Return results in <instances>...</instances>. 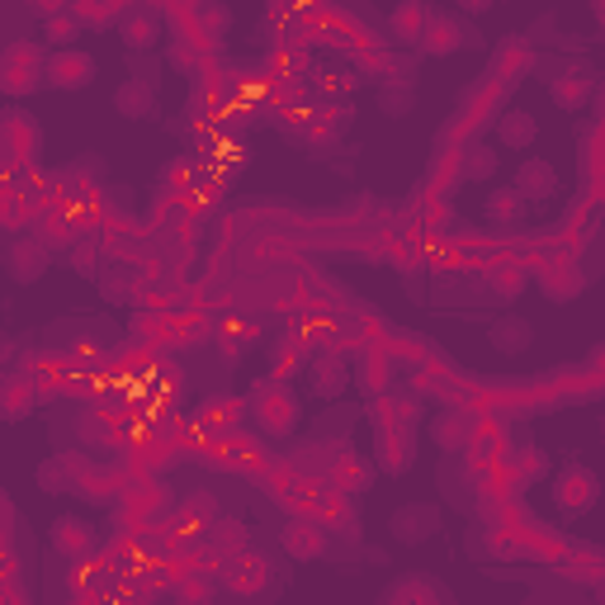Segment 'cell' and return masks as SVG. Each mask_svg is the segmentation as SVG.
Returning a JSON list of instances; mask_svg holds the SVG:
<instances>
[{
  "instance_id": "ab89813d",
  "label": "cell",
  "mask_w": 605,
  "mask_h": 605,
  "mask_svg": "<svg viewBox=\"0 0 605 605\" xmlns=\"http://www.w3.org/2000/svg\"><path fill=\"white\" fill-rule=\"evenodd\" d=\"M72 270L95 275V270H100V246H95V242H76V246H72Z\"/></svg>"
},
{
  "instance_id": "f546056e",
  "label": "cell",
  "mask_w": 605,
  "mask_h": 605,
  "mask_svg": "<svg viewBox=\"0 0 605 605\" xmlns=\"http://www.w3.org/2000/svg\"><path fill=\"white\" fill-rule=\"evenodd\" d=\"M459 156H464V180H492L497 175V152L483 147V142H473Z\"/></svg>"
},
{
  "instance_id": "277c9868",
  "label": "cell",
  "mask_w": 605,
  "mask_h": 605,
  "mask_svg": "<svg viewBox=\"0 0 605 605\" xmlns=\"http://www.w3.org/2000/svg\"><path fill=\"white\" fill-rule=\"evenodd\" d=\"M417 464V436L411 426H374V469L388 477H403Z\"/></svg>"
},
{
  "instance_id": "ba28073f",
  "label": "cell",
  "mask_w": 605,
  "mask_h": 605,
  "mask_svg": "<svg viewBox=\"0 0 605 605\" xmlns=\"http://www.w3.org/2000/svg\"><path fill=\"white\" fill-rule=\"evenodd\" d=\"M47 261H53V246L38 242L34 237H14V242L6 246V275L14 284H38L47 275Z\"/></svg>"
},
{
  "instance_id": "ee69618b",
  "label": "cell",
  "mask_w": 605,
  "mask_h": 605,
  "mask_svg": "<svg viewBox=\"0 0 605 605\" xmlns=\"http://www.w3.org/2000/svg\"><path fill=\"white\" fill-rule=\"evenodd\" d=\"M592 364H596V370L605 374V345H596V350H592Z\"/></svg>"
},
{
  "instance_id": "9a60e30c",
  "label": "cell",
  "mask_w": 605,
  "mask_h": 605,
  "mask_svg": "<svg viewBox=\"0 0 605 605\" xmlns=\"http://www.w3.org/2000/svg\"><path fill=\"white\" fill-rule=\"evenodd\" d=\"M308 378H312L308 393L322 397V403H331V397H341V393L350 388V364L337 355V350H317Z\"/></svg>"
},
{
  "instance_id": "f1b7e54d",
  "label": "cell",
  "mask_w": 605,
  "mask_h": 605,
  "mask_svg": "<svg viewBox=\"0 0 605 605\" xmlns=\"http://www.w3.org/2000/svg\"><path fill=\"white\" fill-rule=\"evenodd\" d=\"M331 477H337V487H341V492H350V497H360V492L370 487L374 469L364 464V459H355V454H341V464H337V473H331Z\"/></svg>"
},
{
  "instance_id": "836d02e7",
  "label": "cell",
  "mask_w": 605,
  "mask_h": 605,
  "mask_svg": "<svg viewBox=\"0 0 605 605\" xmlns=\"http://www.w3.org/2000/svg\"><path fill=\"white\" fill-rule=\"evenodd\" d=\"M53 189L67 204H76V199H90V180H86V170H76V166H67V170H57V180H53Z\"/></svg>"
},
{
  "instance_id": "6da1fadb",
  "label": "cell",
  "mask_w": 605,
  "mask_h": 605,
  "mask_svg": "<svg viewBox=\"0 0 605 605\" xmlns=\"http://www.w3.org/2000/svg\"><path fill=\"white\" fill-rule=\"evenodd\" d=\"M246 411L256 417V426L265 436H294L298 431V393L289 388V378L284 374H265L251 384L246 393Z\"/></svg>"
},
{
  "instance_id": "e0dca14e",
  "label": "cell",
  "mask_w": 605,
  "mask_h": 605,
  "mask_svg": "<svg viewBox=\"0 0 605 605\" xmlns=\"http://www.w3.org/2000/svg\"><path fill=\"white\" fill-rule=\"evenodd\" d=\"M530 67H535V47L525 43V38H506L497 53H492V76H497L502 86L525 81V76H530Z\"/></svg>"
},
{
  "instance_id": "83f0119b",
  "label": "cell",
  "mask_w": 605,
  "mask_h": 605,
  "mask_svg": "<svg viewBox=\"0 0 605 605\" xmlns=\"http://www.w3.org/2000/svg\"><path fill=\"white\" fill-rule=\"evenodd\" d=\"M123 0H76V20H81L86 29H109L123 20Z\"/></svg>"
},
{
  "instance_id": "c3c4849f",
  "label": "cell",
  "mask_w": 605,
  "mask_h": 605,
  "mask_svg": "<svg viewBox=\"0 0 605 605\" xmlns=\"http://www.w3.org/2000/svg\"><path fill=\"white\" fill-rule=\"evenodd\" d=\"M601 20H605V14H601Z\"/></svg>"
},
{
  "instance_id": "30bf717a",
  "label": "cell",
  "mask_w": 605,
  "mask_h": 605,
  "mask_svg": "<svg viewBox=\"0 0 605 605\" xmlns=\"http://www.w3.org/2000/svg\"><path fill=\"white\" fill-rule=\"evenodd\" d=\"M431 436L444 454H464L473 450V440H477V411L469 407H444L440 417L431 421Z\"/></svg>"
},
{
  "instance_id": "9c48e42d",
  "label": "cell",
  "mask_w": 605,
  "mask_h": 605,
  "mask_svg": "<svg viewBox=\"0 0 605 605\" xmlns=\"http://www.w3.org/2000/svg\"><path fill=\"white\" fill-rule=\"evenodd\" d=\"M327 520L322 516H294L289 525H284V553H289L294 563H317L327 553Z\"/></svg>"
},
{
  "instance_id": "7c38bea8",
  "label": "cell",
  "mask_w": 605,
  "mask_h": 605,
  "mask_svg": "<svg viewBox=\"0 0 605 605\" xmlns=\"http://www.w3.org/2000/svg\"><path fill=\"white\" fill-rule=\"evenodd\" d=\"M431 20H436L431 0H397L393 14H388V38L417 47L426 38V29H431Z\"/></svg>"
},
{
  "instance_id": "60d3db41",
  "label": "cell",
  "mask_w": 605,
  "mask_h": 605,
  "mask_svg": "<svg viewBox=\"0 0 605 605\" xmlns=\"http://www.w3.org/2000/svg\"><path fill=\"white\" fill-rule=\"evenodd\" d=\"M228 29H232V14L209 0V6H204V38H218V34H228Z\"/></svg>"
},
{
  "instance_id": "d6a6232c",
  "label": "cell",
  "mask_w": 605,
  "mask_h": 605,
  "mask_svg": "<svg viewBox=\"0 0 605 605\" xmlns=\"http://www.w3.org/2000/svg\"><path fill=\"white\" fill-rule=\"evenodd\" d=\"M360 384H364V393H370V397L384 393V388H388V360L370 350V355H364V364H360Z\"/></svg>"
},
{
  "instance_id": "44dd1931",
  "label": "cell",
  "mask_w": 605,
  "mask_h": 605,
  "mask_svg": "<svg viewBox=\"0 0 605 605\" xmlns=\"http://www.w3.org/2000/svg\"><path fill=\"white\" fill-rule=\"evenodd\" d=\"M483 213H487L492 228H520L525 213H530V199H525L516 185L512 189H492L487 204H483Z\"/></svg>"
},
{
  "instance_id": "8992f818",
  "label": "cell",
  "mask_w": 605,
  "mask_h": 605,
  "mask_svg": "<svg viewBox=\"0 0 605 605\" xmlns=\"http://www.w3.org/2000/svg\"><path fill=\"white\" fill-rule=\"evenodd\" d=\"M95 72H100V62H95L86 47H57V53L47 57V86L53 90H86L95 81Z\"/></svg>"
},
{
  "instance_id": "bcb514c9",
  "label": "cell",
  "mask_w": 605,
  "mask_h": 605,
  "mask_svg": "<svg viewBox=\"0 0 605 605\" xmlns=\"http://www.w3.org/2000/svg\"><path fill=\"white\" fill-rule=\"evenodd\" d=\"M601 596H605V578H601Z\"/></svg>"
},
{
  "instance_id": "2e32d148",
  "label": "cell",
  "mask_w": 605,
  "mask_h": 605,
  "mask_svg": "<svg viewBox=\"0 0 605 605\" xmlns=\"http://www.w3.org/2000/svg\"><path fill=\"white\" fill-rule=\"evenodd\" d=\"M539 289H544L553 302H572V298H578L582 289H586V275H582V265L578 261H544V265H539Z\"/></svg>"
},
{
  "instance_id": "ac0fdd59",
  "label": "cell",
  "mask_w": 605,
  "mask_h": 605,
  "mask_svg": "<svg viewBox=\"0 0 605 605\" xmlns=\"http://www.w3.org/2000/svg\"><path fill=\"white\" fill-rule=\"evenodd\" d=\"M119 38L133 47V53H152V43L162 38V20H156L152 6H129L119 20Z\"/></svg>"
},
{
  "instance_id": "3957f363",
  "label": "cell",
  "mask_w": 605,
  "mask_h": 605,
  "mask_svg": "<svg viewBox=\"0 0 605 605\" xmlns=\"http://www.w3.org/2000/svg\"><path fill=\"white\" fill-rule=\"evenodd\" d=\"M601 502V477L586 464H563L553 473V512L563 520H582Z\"/></svg>"
},
{
  "instance_id": "ffe728a7",
  "label": "cell",
  "mask_w": 605,
  "mask_h": 605,
  "mask_svg": "<svg viewBox=\"0 0 605 605\" xmlns=\"http://www.w3.org/2000/svg\"><path fill=\"white\" fill-rule=\"evenodd\" d=\"M497 142L512 152H530L539 142V119L530 114V109H506L502 123H497Z\"/></svg>"
},
{
  "instance_id": "52a82bcc",
  "label": "cell",
  "mask_w": 605,
  "mask_h": 605,
  "mask_svg": "<svg viewBox=\"0 0 605 605\" xmlns=\"http://www.w3.org/2000/svg\"><path fill=\"white\" fill-rule=\"evenodd\" d=\"M388 530H393L397 544L417 549V544H426V539H436V530H440V506H431V502H407V506H397L393 520H388Z\"/></svg>"
},
{
  "instance_id": "5b68a950",
  "label": "cell",
  "mask_w": 605,
  "mask_h": 605,
  "mask_svg": "<svg viewBox=\"0 0 605 605\" xmlns=\"http://www.w3.org/2000/svg\"><path fill=\"white\" fill-rule=\"evenodd\" d=\"M0 147H6V170L29 166V162H34V152L43 147L38 123L29 119L24 109H10V114L0 119Z\"/></svg>"
},
{
  "instance_id": "d4e9b609",
  "label": "cell",
  "mask_w": 605,
  "mask_h": 605,
  "mask_svg": "<svg viewBox=\"0 0 605 605\" xmlns=\"http://www.w3.org/2000/svg\"><path fill=\"white\" fill-rule=\"evenodd\" d=\"M114 105H119L129 119H152V114H156V81H142V76H133V81L119 86Z\"/></svg>"
},
{
  "instance_id": "484cf974",
  "label": "cell",
  "mask_w": 605,
  "mask_h": 605,
  "mask_svg": "<svg viewBox=\"0 0 605 605\" xmlns=\"http://www.w3.org/2000/svg\"><path fill=\"white\" fill-rule=\"evenodd\" d=\"M86 477V464L76 454H57L53 464H43L38 469V483L43 487H53V492H76V483Z\"/></svg>"
},
{
  "instance_id": "74e56055",
  "label": "cell",
  "mask_w": 605,
  "mask_h": 605,
  "mask_svg": "<svg viewBox=\"0 0 605 605\" xmlns=\"http://www.w3.org/2000/svg\"><path fill=\"white\" fill-rule=\"evenodd\" d=\"M180 596L185 601H209L213 596V578L204 568H189V578L180 582Z\"/></svg>"
},
{
  "instance_id": "b9f144b4",
  "label": "cell",
  "mask_w": 605,
  "mask_h": 605,
  "mask_svg": "<svg viewBox=\"0 0 605 605\" xmlns=\"http://www.w3.org/2000/svg\"><path fill=\"white\" fill-rule=\"evenodd\" d=\"M29 14H38V20H57V14L76 10V0H24Z\"/></svg>"
},
{
  "instance_id": "4dcf8cb0",
  "label": "cell",
  "mask_w": 605,
  "mask_h": 605,
  "mask_svg": "<svg viewBox=\"0 0 605 605\" xmlns=\"http://www.w3.org/2000/svg\"><path fill=\"white\" fill-rule=\"evenodd\" d=\"M265 572H270V563H265V559H242V563H237V568L228 572V586H232V592H242V596H251V592H256V582L265 578Z\"/></svg>"
},
{
  "instance_id": "4316f807",
  "label": "cell",
  "mask_w": 605,
  "mask_h": 605,
  "mask_svg": "<svg viewBox=\"0 0 605 605\" xmlns=\"http://www.w3.org/2000/svg\"><path fill=\"white\" fill-rule=\"evenodd\" d=\"M34 407H38V384H34V378L10 374V378H6V421H20V417H29Z\"/></svg>"
},
{
  "instance_id": "7402d4cb",
  "label": "cell",
  "mask_w": 605,
  "mask_h": 605,
  "mask_svg": "<svg viewBox=\"0 0 605 605\" xmlns=\"http://www.w3.org/2000/svg\"><path fill=\"white\" fill-rule=\"evenodd\" d=\"M487 341H492V350H502V355H520V350H530L535 327L525 322V317L506 312V317H497V322L487 327Z\"/></svg>"
},
{
  "instance_id": "1f68e13d",
  "label": "cell",
  "mask_w": 605,
  "mask_h": 605,
  "mask_svg": "<svg viewBox=\"0 0 605 605\" xmlns=\"http://www.w3.org/2000/svg\"><path fill=\"white\" fill-rule=\"evenodd\" d=\"M81 20H76V10H67V14H57V20H43V38L47 43H57V47H67L72 38H81Z\"/></svg>"
},
{
  "instance_id": "8fae6325",
  "label": "cell",
  "mask_w": 605,
  "mask_h": 605,
  "mask_svg": "<svg viewBox=\"0 0 605 605\" xmlns=\"http://www.w3.org/2000/svg\"><path fill=\"white\" fill-rule=\"evenodd\" d=\"M53 549L62 553V559L81 563V559H90V553L100 549V535H95V525L81 520V516H57L53 520Z\"/></svg>"
},
{
  "instance_id": "f6af8a7d",
  "label": "cell",
  "mask_w": 605,
  "mask_h": 605,
  "mask_svg": "<svg viewBox=\"0 0 605 605\" xmlns=\"http://www.w3.org/2000/svg\"><path fill=\"white\" fill-rule=\"evenodd\" d=\"M596 14H605V0H596Z\"/></svg>"
},
{
  "instance_id": "5bb4252c",
  "label": "cell",
  "mask_w": 605,
  "mask_h": 605,
  "mask_svg": "<svg viewBox=\"0 0 605 605\" xmlns=\"http://www.w3.org/2000/svg\"><path fill=\"white\" fill-rule=\"evenodd\" d=\"M592 90H596V76H592V67L578 62V67H563L549 81V100L568 109V114H578V109H586V100H592Z\"/></svg>"
},
{
  "instance_id": "cb8c5ba5",
  "label": "cell",
  "mask_w": 605,
  "mask_h": 605,
  "mask_svg": "<svg viewBox=\"0 0 605 605\" xmlns=\"http://www.w3.org/2000/svg\"><path fill=\"white\" fill-rule=\"evenodd\" d=\"M403 601H426V605H444L450 601V592H444V586L436 582V578H397L388 592H384V605H403Z\"/></svg>"
},
{
  "instance_id": "d6986e66",
  "label": "cell",
  "mask_w": 605,
  "mask_h": 605,
  "mask_svg": "<svg viewBox=\"0 0 605 605\" xmlns=\"http://www.w3.org/2000/svg\"><path fill=\"white\" fill-rule=\"evenodd\" d=\"M516 189L525 199H549L553 189H559V170H553L544 156H525L516 166Z\"/></svg>"
},
{
  "instance_id": "7a4b0ae2",
  "label": "cell",
  "mask_w": 605,
  "mask_h": 605,
  "mask_svg": "<svg viewBox=\"0 0 605 605\" xmlns=\"http://www.w3.org/2000/svg\"><path fill=\"white\" fill-rule=\"evenodd\" d=\"M38 86H47V57L38 53V43L14 38L6 53H0V90H6L10 100H24V95Z\"/></svg>"
},
{
  "instance_id": "4fadbf2b",
  "label": "cell",
  "mask_w": 605,
  "mask_h": 605,
  "mask_svg": "<svg viewBox=\"0 0 605 605\" xmlns=\"http://www.w3.org/2000/svg\"><path fill=\"white\" fill-rule=\"evenodd\" d=\"M469 43H477V34L464 20H454V14H436L431 29H426V38L417 47H421L426 57H454L459 47H469Z\"/></svg>"
},
{
  "instance_id": "f35d334b",
  "label": "cell",
  "mask_w": 605,
  "mask_h": 605,
  "mask_svg": "<svg viewBox=\"0 0 605 605\" xmlns=\"http://www.w3.org/2000/svg\"><path fill=\"white\" fill-rule=\"evenodd\" d=\"M378 105H384L388 114H407L411 90H407V86H393V81H384V86H378Z\"/></svg>"
},
{
  "instance_id": "8d00e7d4",
  "label": "cell",
  "mask_w": 605,
  "mask_h": 605,
  "mask_svg": "<svg viewBox=\"0 0 605 605\" xmlns=\"http://www.w3.org/2000/svg\"><path fill=\"white\" fill-rule=\"evenodd\" d=\"M237 417H242V403H237V397H213V403L204 407V421H209V426H222V421L232 426Z\"/></svg>"
},
{
  "instance_id": "603a6c76",
  "label": "cell",
  "mask_w": 605,
  "mask_h": 605,
  "mask_svg": "<svg viewBox=\"0 0 605 605\" xmlns=\"http://www.w3.org/2000/svg\"><path fill=\"white\" fill-rule=\"evenodd\" d=\"M483 279L502 302H516L525 294V284H530V261H497Z\"/></svg>"
},
{
  "instance_id": "d590c367",
  "label": "cell",
  "mask_w": 605,
  "mask_h": 605,
  "mask_svg": "<svg viewBox=\"0 0 605 605\" xmlns=\"http://www.w3.org/2000/svg\"><path fill=\"white\" fill-rule=\"evenodd\" d=\"M512 464H516V477H520V483H535V477H544V454H539L535 450V444H530V450H520V454H512Z\"/></svg>"
},
{
  "instance_id": "7dc6e473",
  "label": "cell",
  "mask_w": 605,
  "mask_h": 605,
  "mask_svg": "<svg viewBox=\"0 0 605 605\" xmlns=\"http://www.w3.org/2000/svg\"><path fill=\"white\" fill-rule=\"evenodd\" d=\"M195 6H209V0H195Z\"/></svg>"
},
{
  "instance_id": "7bdbcfd3",
  "label": "cell",
  "mask_w": 605,
  "mask_h": 605,
  "mask_svg": "<svg viewBox=\"0 0 605 605\" xmlns=\"http://www.w3.org/2000/svg\"><path fill=\"white\" fill-rule=\"evenodd\" d=\"M459 6H464L469 14H483V10H492V6H497V0H459Z\"/></svg>"
},
{
  "instance_id": "e575fe53",
  "label": "cell",
  "mask_w": 605,
  "mask_h": 605,
  "mask_svg": "<svg viewBox=\"0 0 605 605\" xmlns=\"http://www.w3.org/2000/svg\"><path fill=\"white\" fill-rule=\"evenodd\" d=\"M213 516V502L209 497H195V502H185V512H180V535H204V520Z\"/></svg>"
}]
</instances>
